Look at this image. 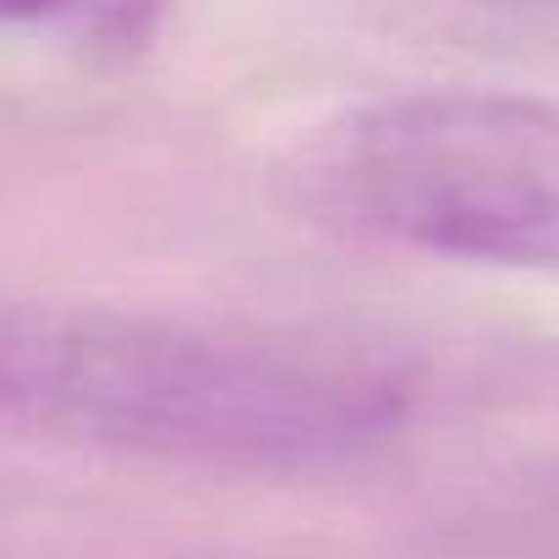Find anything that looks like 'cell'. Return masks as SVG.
Wrapping results in <instances>:
<instances>
[{
  "label": "cell",
  "instance_id": "6da1fadb",
  "mask_svg": "<svg viewBox=\"0 0 559 559\" xmlns=\"http://www.w3.org/2000/svg\"><path fill=\"white\" fill-rule=\"evenodd\" d=\"M406 357L302 324L0 302V428L203 466H324L401 433Z\"/></svg>",
  "mask_w": 559,
  "mask_h": 559
},
{
  "label": "cell",
  "instance_id": "7a4b0ae2",
  "mask_svg": "<svg viewBox=\"0 0 559 559\" xmlns=\"http://www.w3.org/2000/svg\"><path fill=\"white\" fill-rule=\"evenodd\" d=\"M292 181L302 203L368 241L559 269V105L433 88L357 105L319 127Z\"/></svg>",
  "mask_w": 559,
  "mask_h": 559
},
{
  "label": "cell",
  "instance_id": "3957f363",
  "mask_svg": "<svg viewBox=\"0 0 559 559\" xmlns=\"http://www.w3.org/2000/svg\"><path fill=\"white\" fill-rule=\"evenodd\" d=\"M165 12L170 0H0V28L56 34L94 61H138L159 39Z\"/></svg>",
  "mask_w": 559,
  "mask_h": 559
}]
</instances>
